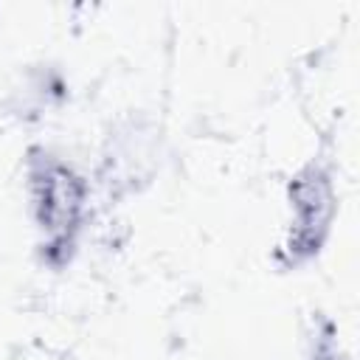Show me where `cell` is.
Listing matches in <instances>:
<instances>
[{"mask_svg": "<svg viewBox=\"0 0 360 360\" xmlns=\"http://www.w3.org/2000/svg\"><path fill=\"white\" fill-rule=\"evenodd\" d=\"M42 208L51 231H59L68 222H73L79 208V186L68 169H59V166L48 169L42 180Z\"/></svg>", "mask_w": 360, "mask_h": 360, "instance_id": "1", "label": "cell"}]
</instances>
